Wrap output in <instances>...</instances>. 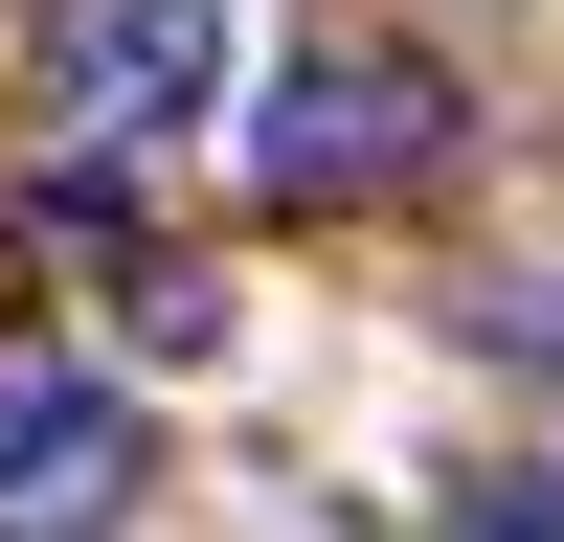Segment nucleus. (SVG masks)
I'll return each instance as SVG.
<instances>
[{"mask_svg": "<svg viewBox=\"0 0 564 542\" xmlns=\"http://www.w3.org/2000/svg\"><path fill=\"white\" fill-rule=\"evenodd\" d=\"M45 113L68 136H204L226 113V0H45Z\"/></svg>", "mask_w": 564, "mask_h": 542, "instance_id": "f257e3e1", "label": "nucleus"}, {"mask_svg": "<svg viewBox=\"0 0 564 542\" xmlns=\"http://www.w3.org/2000/svg\"><path fill=\"white\" fill-rule=\"evenodd\" d=\"M135 520V406L68 361H0V542H113Z\"/></svg>", "mask_w": 564, "mask_h": 542, "instance_id": "f03ea898", "label": "nucleus"}, {"mask_svg": "<svg viewBox=\"0 0 564 542\" xmlns=\"http://www.w3.org/2000/svg\"><path fill=\"white\" fill-rule=\"evenodd\" d=\"M430 136H452V90H430V68H384V45H339V68L271 90L249 159L294 181V204H361V181H430Z\"/></svg>", "mask_w": 564, "mask_h": 542, "instance_id": "7ed1b4c3", "label": "nucleus"}, {"mask_svg": "<svg viewBox=\"0 0 564 542\" xmlns=\"http://www.w3.org/2000/svg\"><path fill=\"white\" fill-rule=\"evenodd\" d=\"M452 542H564V475H497V497H475Z\"/></svg>", "mask_w": 564, "mask_h": 542, "instance_id": "20e7f679", "label": "nucleus"}]
</instances>
